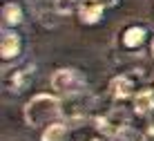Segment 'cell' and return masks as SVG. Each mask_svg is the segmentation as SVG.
Returning <instances> with one entry per match:
<instances>
[{"label": "cell", "mask_w": 154, "mask_h": 141, "mask_svg": "<svg viewBox=\"0 0 154 141\" xmlns=\"http://www.w3.org/2000/svg\"><path fill=\"white\" fill-rule=\"evenodd\" d=\"M63 112V101L51 94H38L25 105V121L29 128H40L51 123Z\"/></svg>", "instance_id": "6da1fadb"}, {"label": "cell", "mask_w": 154, "mask_h": 141, "mask_svg": "<svg viewBox=\"0 0 154 141\" xmlns=\"http://www.w3.org/2000/svg\"><path fill=\"white\" fill-rule=\"evenodd\" d=\"M51 88L56 92H60V94L65 96H74V94H81L85 90V76L81 72H76V69H56L54 74H51Z\"/></svg>", "instance_id": "7a4b0ae2"}, {"label": "cell", "mask_w": 154, "mask_h": 141, "mask_svg": "<svg viewBox=\"0 0 154 141\" xmlns=\"http://www.w3.org/2000/svg\"><path fill=\"white\" fill-rule=\"evenodd\" d=\"M94 126L105 137H116V134H121L127 128V112L123 107L107 110V112H103V114H98L94 119Z\"/></svg>", "instance_id": "3957f363"}, {"label": "cell", "mask_w": 154, "mask_h": 141, "mask_svg": "<svg viewBox=\"0 0 154 141\" xmlns=\"http://www.w3.org/2000/svg\"><path fill=\"white\" fill-rule=\"evenodd\" d=\"M105 9V0H81L78 2V18L85 25H94L100 20Z\"/></svg>", "instance_id": "277c9868"}, {"label": "cell", "mask_w": 154, "mask_h": 141, "mask_svg": "<svg viewBox=\"0 0 154 141\" xmlns=\"http://www.w3.org/2000/svg\"><path fill=\"white\" fill-rule=\"evenodd\" d=\"M20 54V36L14 31H5L0 38V56L2 61H14Z\"/></svg>", "instance_id": "5b68a950"}, {"label": "cell", "mask_w": 154, "mask_h": 141, "mask_svg": "<svg viewBox=\"0 0 154 141\" xmlns=\"http://www.w3.org/2000/svg\"><path fill=\"white\" fill-rule=\"evenodd\" d=\"M29 83H31V67H27V65L14 69V72L9 74V81H7L9 90H11L14 94H20L25 88H29Z\"/></svg>", "instance_id": "8992f818"}, {"label": "cell", "mask_w": 154, "mask_h": 141, "mask_svg": "<svg viewBox=\"0 0 154 141\" xmlns=\"http://www.w3.org/2000/svg\"><path fill=\"white\" fill-rule=\"evenodd\" d=\"M132 92H134V81L127 79V76H114L109 81V94L114 99L123 101V99H130Z\"/></svg>", "instance_id": "52a82bcc"}, {"label": "cell", "mask_w": 154, "mask_h": 141, "mask_svg": "<svg viewBox=\"0 0 154 141\" xmlns=\"http://www.w3.org/2000/svg\"><path fill=\"white\" fill-rule=\"evenodd\" d=\"M134 112L141 117L154 112V90H141L134 96Z\"/></svg>", "instance_id": "ba28073f"}, {"label": "cell", "mask_w": 154, "mask_h": 141, "mask_svg": "<svg viewBox=\"0 0 154 141\" xmlns=\"http://www.w3.org/2000/svg\"><path fill=\"white\" fill-rule=\"evenodd\" d=\"M121 38H123V45L127 50H139L143 45V40H145V29H143L141 25H132V27H127L123 31Z\"/></svg>", "instance_id": "9c48e42d"}, {"label": "cell", "mask_w": 154, "mask_h": 141, "mask_svg": "<svg viewBox=\"0 0 154 141\" xmlns=\"http://www.w3.org/2000/svg\"><path fill=\"white\" fill-rule=\"evenodd\" d=\"M2 23L7 27H16L23 23V7L18 2H5L2 5Z\"/></svg>", "instance_id": "30bf717a"}, {"label": "cell", "mask_w": 154, "mask_h": 141, "mask_svg": "<svg viewBox=\"0 0 154 141\" xmlns=\"http://www.w3.org/2000/svg\"><path fill=\"white\" fill-rule=\"evenodd\" d=\"M65 137H67V123L65 121H51V123H47L40 141H65Z\"/></svg>", "instance_id": "8fae6325"}, {"label": "cell", "mask_w": 154, "mask_h": 141, "mask_svg": "<svg viewBox=\"0 0 154 141\" xmlns=\"http://www.w3.org/2000/svg\"><path fill=\"white\" fill-rule=\"evenodd\" d=\"M78 2L81 0H54V7H56L58 14H69L78 7Z\"/></svg>", "instance_id": "7c38bea8"}, {"label": "cell", "mask_w": 154, "mask_h": 141, "mask_svg": "<svg viewBox=\"0 0 154 141\" xmlns=\"http://www.w3.org/2000/svg\"><path fill=\"white\" fill-rule=\"evenodd\" d=\"M152 56H154V40H152Z\"/></svg>", "instance_id": "4fadbf2b"}]
</instances>
